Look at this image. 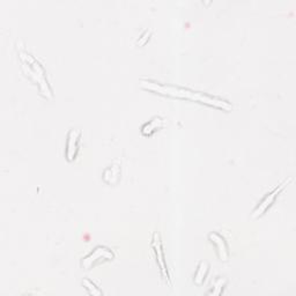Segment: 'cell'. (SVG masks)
Segmentation results:
<instances>
[{
  "label": "cell",
  "mask_w": 296,
  "mask_h": 296,
  "mask_svg": "<svg viewBox=\"0 0 296 296\" xmlns=\"http://www.w3.org/2000/svg\"><path fill=\"white\" fill-rule=\"evenodd\" d=\"M141 87H144L145 89L154 90V92L159 94H163V95H168L173 97H179V99H187L197 101V102L206 103L208 106H214L218 108H221L224 110H231L232 106L228 101H225L220 99V97L210 96L207 94L200 93V92H193V90L182 88V87H175V86H166L160 85V83L152 82V81H141Z\"/></svg>",
  "instance_id": "obj_1"
},
{
  "label": "cell",
  "mask_w": 296,
  "mask_h": 296,
  "mask_svg": "<svg viewBox=\"0 0 296 296\" xmlns=\"http://www.w3.org/2000/svg\"><path fill=\"white\" fill-rule=\"evenodd\" d=\"M113 258L114 252L109 248H107V246H97L95 250H93V252H90V255L82 259L81 265L85 269L89 270L97 265V264L104 262V260H110Z\"/></svg>",
  "instance_id": "obj_2"
},
{
  "label": "cell",
  "mask_w": 296,
  "mask_h": 296,
  "mask_svg": "<svg viewBox=\"0 0 296 296\" xmlns=\"http://www.w3.org/2000/svg\"><path fill=\"white\" fill-rule=\"evenodd\" d=\"M292 180H293V178H290L288 180L286 179L283 184H280L279 186H277L276 189H274V190L272 191V192L267 193L266 196L263 198V200L260 201L258 206H257L256 210L253 211L252 217H253V218L262 217V215L266 212L267 208H269V207L271 206V205H272V204L274 203V201H276V198H277L278 196H279V193L281 192V191H283V190L285 189V186L288 185V183L292 182Z\"/></svg>",
  "instance_id": "obj_3"
},
{
  "label": "cell",
  "mask_w": 296,
  "mask_h": 296,
  "mask_svg": "<svg viewBox=\"0 0 296 296\" xmlns=\"http://www.w3.org/2000/svg\"><path fill=\"white\" fill-rule=\"evenodd\" d=\"M81 138V132L79 130H71L67 135V144H66V156L68 161L75 159L76 153L79 151V142Z\"/></svg>",
  "instance_id": "obj_4"
},
{
  "label": "cell",
  "mask_w": 296,
  "mask_h": 296,
  "mask_svg": "<svg viewBox=\"0 0 296 296\" xmlns=\"http://www.w3.org/2000/svg\"><path fill=\"white\" fill-rule=\"evenodd\" d=\"M153 248L155 249L156 252V257H158V264L161 267V272L162 276L166 278L167 280L169 279L168 276V271H167V266H166V262H165V256H163V251H162V244L161 241H160L159 234H154V237H153Z\"/></svg>",
  "instance_id": "obj_5"
},
{
  "label": "cell",
  "mask_w": 296,
  "mask_h": 296,
  "mask_svg": "<svg viewBox=\"0 0 296 296\" xmlns=\"http://www.w3.org/2000/svg\"><path fill=\"white\" fill-rule=\"evenodd\" d=\"M210 239L212 243L217 244L218 252H219V256H220L221 260H227L228 259V248H227V244H226L225 239L222 238L220 235L217 234V233H211Z\"/></svg>",
  "instance_id": "obj_6"
},
{
  "label": "cell",
  "mask_w": 296,
  "mask_h": 296,
  "mask_svg": "<svg viewBox=\"0 0 296 296\" xmlns=\"http://www.w3.org/2000/svg\"><path fill=\"white\" fill-rule=\"evenodd\" d=\"M159 123H162V120L160 119V118H154V119L149 121V123L145 124L144 127H142V133L145 135L152 134L153 132L158 130L160 126H162V125H159Z\"/></svg>",
  "instance_id": "obj_7"
},
{
  "label": "cell",
  "mask_w": 296,
  "mask_h": 296,
  "mask_svg": "<svg viewBox=\"0 0 296 296\" xmlns=\"http://www.w3.org/2000/svg\"><path fill=\"white\" fill-rule=\"evenodd\" d=\"M207 271H208L207 264L205 262H201L199 264V266H198L196 277H194V281H196L198 285H200L201 283H203L205 277H206V274H207Z\"/></svg>",
  "instance_id": "obj_8"
},
{
  "label": "cell",
  "mask_w": 296,
  "mask_h": 296,
  "mask_svg": "<svg viewBox=\"0 0 296 296\" xmlns=\"http://www.w3.org/2000/svg\"><path fill=\"white\" fill-rule=\"evenodd\" d=\"M83 285H85V287L87 288V290H90V292H89L90 294H93V295H101V294H102V292L96 290L92 281L85 280V281H83Z\"/></svg>",
  "instance_id": "obj_9"
}]
</instances>
